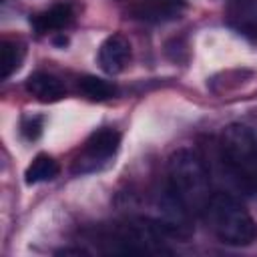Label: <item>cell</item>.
I'll return each mask as SVG.
<instances>
[{
    "instance_id": "obj_14",
    "label": "cell",
    "mask_w": 257,
    "mask_h": 257,
    "mask_svg": "<svg viewBox=\"0 0 257 257\" xmlns=\"http://www.w3.org/2000/svg\"><path fill=\"white\" fill-rule=\"evenodd\" d=\"M42 122H44V118L38 116V114L24 116L22 118V124H20V131H22V135L28 141H36L40 137V133H42Z\"/></svg>"
},
{
    "instance_id": "obj_2",
    "label": "cell",
    "mask_w": 257,
    "mask_h": 257,
    "mask_svg": "<svg viewBox=\"0 0 257 257\" xmlns=\"http://www.w3.org/2000/svg\"><path fill=\"white\" fill-rule=\"evenodd\" d=\"M225 171L245 195H257V139L249 126L231 122L219 139Z\"/></svg>"
},
{
    "instance_id": "obj_4",
    "label": "cell",
    "mask_w": 257,
    "mask_h": 257,
    "mask_svg": "<svg viewBox=\"0 0 257 257\" xmlns=\"http://www.w3.org/2000/svg\"><path fill=\"white\" fill-rule=\"evenodd\" d=\"M120 147V133L114 131V128H98L94 131L80 155L74 159V165H72V173L76 175H86V173H94L98 169H102L118 151Z\"/></svg>"
},
{
    "instance_id": "obj_3",
    "label": "cell",
    "mask_w": 257,
    "mask_h": 257,
    "mask_svg": "<svg viewBox=\"0 0 257 257\" xmlns=\"http://www.w3.org/2000/svg\"><path fill=\"white\" fill-rule=\"evenodd\" d=\"M203 217L215 237L233 247L251 245L257 237V223L251 213L229 193H213Z\"/></svg>"
},
{
    "instance_id": "obj_6",
    "label": "cell",
    "mask_w": 257,
    "mask_h": 257,
    "mask_svg": "<svg viewBox=\"0 0 257 257\" xmlns=\"http://www.w3.org/2000/svg\"><path fill=\"white\" fill-rule=\"evenodd\" d=\"M187 8V0H135L131 12L145 22L163 24L179 18Z\"/></svg>"
},
{
    "instance_id": "obj_7",
    "label": "cell",
    "mask_w": 257,
    "mask_h": 257,
    "mask_svg": "<svg viewBox=\"0 0 257 257\" xmlns=\"http://www.w3.org/2000/svg\"><path fill=\"white\" fill-rule=\"evenodd\" d=\"M131 62V42L122 34H110L98 48V64L106 74L122 72Z\"/></svg>"
},
{
    "instance_id": "obj_12",
    "label": "cell",
    "mask_w": 257,
    "mask_h": 257,
    "mask_svg": "<svg viewBox=\"0 0 257 257\" xmlns=\"http://www.w3.org/2000/svg\"><path fill=\"white\" fill-rule=\"evenodd\" d=\"M24 60V44L18 40H2L0 44V76L2 80L10 78Z\"/></svg>"
},
{
    "instance_id": "obj_11",
    "label": "cell",
    "mask_w": 257,
    "mask_h": 257,
    "mask_svg": "<svg viewBox=\"0 0 257 257\" xmlns=\"http://www.w3.org/2000/svg\"><path fill=\"white\" fill-rule=\"evenodd\" d=\"M60 167L58 163L46 155V153H40L34 157V161L28 165L26 173H24V181L26 185H38V183H46V181H52L56 175H58Z\"/></svg>"
},
{
    "instance_id": "obj_5",
    "label": "cell",
    "mask_w": 257,
    "mask_h": 257,
    "mask_svg": "<svg viewBox=\"0 0 257 257\" xmlns=\"http://www.w3.org/2000/svg\"><path fill=\"white\" fill-rule=\"evenodd\" d=\"M157 223L163 231L173 239H189L195 231L193 213L175 197V193L167 187L157 197Z\"/></svg>"
},
{
    "instance_id": "obj_16",
    "label": "cell",
    "mask_w": 257,
    "mask_h": 257,
    "mask_svg": "<svg viewBox=\"0 0 257 257\" xmlns=\"http://www.w3.org/2000/svg\"><path fill=\"white\" fill-rule=\"evenodd\" d=\"M66 42H68V38H66V36H64V34H60V36H58V38H54V44H58V46H64V44H66Z\"/></svg>"
},
{
    "instance_id": "obj_9",
    "label": "cell",
    "mask_w": 257,
    "mask_h": 257,
    "mask_svg": "<svg viewBox=\"0 0 257 257\" xmlns=\"http://www.w3.org/2000/svg\"><path fill=\"white\" fill-rule=\"evenodd\" d=\"M26 90L40 102H56L66 94L64 84L50 72L36 70L26 78Z\"/></svg>"
},
{
    "instance_id": "obj_15",
    "label": "cell",
    "mask_w": 257,
    "mask_h": 257,
    "mask_svg": "<svg viewBox=\"0 0 257 257\" xmlns=\"http://www.w3.org/2000/svg\"><path fill=\"white\" fill-rule=\"evenodd\" d=\"M56 255H88V251H84V249H70V247H64V249L56 251Z\"/></svg>"
},
{
    "instance_id": "obj_13",
    "label": "cell",
    "mask_w": 257,
    "mask_h": 257,
    "mask_svg": "<svg viewBox=\"0 0 257 257\" xmlns=\"http://www.w3.org/2000/svg\"><path fill=\"white\" fill-rule=\"evenodd\" d=\"M78 90L90 98V100H108L116 94V86L104 78H98V76H82L78 78Z\"/></svg>"
},
{
    "instance_id": "obj_10",
    "label": "cell",
    "mask_w": 257,
    "mask_h": 257,
    "mask_svg": "<svg viewBox=\"0 0 257 257\" xmlns=\"http://www.w3.org/2000/svg\"><path fill=\"white\" fill-rule=\"evenodd\" d=\"M72 22V8L68 4H54L48 10L36 14L30 18L32 28L38 34H48V32H60Z\"/></svg>"
},
{
    "instance_id": "obj_8",
    "label": "cell",
    "mask_w": 257,
    "mask_h": 257,
    "mask_svg": "<svg viewBox=\"0 0 257 257\" xmlns=\"http://www.w3.org/2000/svg\"><path fill=\"white\" fill-rule=\"evenodd\" d=\"M227 24L245 38L257 42V0H231Z\"/></svg>"
},
{
    "instance_id": "obj_1",
    "label": "cell",
    "mask_w": 257,
    "mask_h": 257,
    "mask_svg": "<svg viewBox=\"0 0 257 257\" xmlns=\"http://www.w3.org/2000/svg\"><path fill=\"white\" fill-rule=\"evenodd\" d=\"M167 187L175 193V197L193 215L203 217L213 197L211 175L203 157L193 149L175 151L167 163Z\"/></svg>"
}]
</instances>
